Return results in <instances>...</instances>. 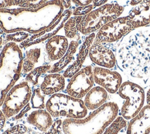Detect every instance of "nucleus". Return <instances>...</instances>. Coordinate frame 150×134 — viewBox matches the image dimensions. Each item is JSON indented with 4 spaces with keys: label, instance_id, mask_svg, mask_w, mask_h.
Wrapping results in <instances>:
<instances>
[{
    "label": "nucleus",
    "instance_id": "nucleus-1",
    "mask_svg": "<svg viewBox=\"0 0 150 134\" xmlns=\"http://www.w3.org/2000/svg\"><path fill=\"white\" fill-rule=\"evenodd\" d=\"M116 63L130 77L144 81L150 78V26L134 29L117 46Z\"/></svg>",
    "mask_w": 150,
    "mask_h": 134
},
{
    "label": "nucleus",
    "instance_id": "nucleus-2",
    "mask_svg": "<svg viewBox=\"0 0 150 134\" xmlns=\"http://www.w3.org/2000/svg\"><path fill=\"white\" fill-rule=\"evenodd\" d=\"M118 113V106L115 103L107 102L86 118L65 119L62 130L64 134H103Z\"/></svg>",
    "mask_w": 150,
    "mask_h": 134
},
{
    "label": "nucleus",
    "instance_id": "nucleus-3",
    "mask_svg": "<svg viewBox=\"0 0 150 134\" xmlns=\"http://www.w3.org/2000/svg\"><path fill=\"white\" fill-rule=\"evenodd\" d=\"M23 53L16 42H7L0 53V107L22 73Z\"/></svg>",
    "mask_w": 150,
    "mask_h": 134
},
{
    "label": "nucleus",
    "instance_id": "nucleus-4",
    "mask_svg": "<svg viewBox=\"0 0 150 134\" xmlns=\"http://www.w3.org/2000/svg\"><path fill=\"white\" fill-rule=\"evenodd\" d=\"M124 7L117 3L106 4L83 16H74L76 28L80 34L88 35L108 22L120 17Z\"/></svg>",
    "mask_w": 150,
    "mask_h": 134
},
{
    "label": "nucleus",
    "instance_id": "nucleus-5",
    "mask_svg": "<svg viewBox=\"0 0 150 134\" xmlns=\"http://www.w3.org/2000/svg\"><path fill=\"white\" fill-rule=\"evenodd\" d=\"M46 109L53 118L82 119L87 114L84 101L69 95L55 93L47 99Z\"/></svg>",
    "mask_w": 150,
    "mask_h": 134
},
{
    "label": "nucleus",
    "instance_id": "nucleus-6",
    "mask_svg": "<svg viewBox=\"0 0 150 134\" xmlns=\"http://www.w3.org/2000/svg\"><path fill=\"white\" fill-rule=\"evenodd\" d=\"M118 93L125 99L121 109L122 116L127 120L131 119L142 108L145 100L144 89L138 84L126 81L122 83Z\"/></svg>",
    "mask_w": 150,
    "mask_h": 134
},
{
    "label": "nucleus",
    "instance_id": "nucleus-7",
    "mask_svg": "<svg viewBox=\"0 0 150 134\" xmlns=\"http://www.w3.org/2000/svg\"><path fill=\"white\" fill-rule=\"evenodd\" d=\"M32 95L30 84L26 80L16 84L8 93L2 110L6 119L16 115L29 103Z\"/></svg>",
    "mask_w": 150,
    "mask_h": 134
},
{
    "label": "nucleus",
    "instance_id": "nucleus-8",
    "mask_svg": "<svg viewBox=\"0 0 150 134\" xmlns=\"http://www.w3.org/2000/svg\"><path fill=\"white\" fill-rule=\"evenodd\" d=\"M134 29L131 19L127 16H120L101 27L97 32L94 41L111 43L118 41Z\"/></svg>",
    "mask_w": 150,
    "mask_h": 134
},
{
    "label": "nucleus",
    "instance_id": "nucleus-9",
    "mask_svg": "<svg viewBox=\"0 0 150 134\" xmlns=\"http://www.w3.org/2000/svg\"><path fill=\"white\" fill-rule=\"evenodd\" d=\"M93 68L91 65L81 68L70 79L67 86V95L81 99L93 88L94 84Z\"/></svg>",
    "mask_w": 150,
    "mask_h": 134
},
{
    "label": "nucleus",
    "instance_id": "nucleus-10",
    "mask_svg": "<svg viewBox=\"0 0 150 134\" xmlns=\"http://www.w3.org/2000/svg\"><path fill=\"white\" fill-rule=\"evenodd\" d=\"M93 73L94 82L109 93L117 92L122 84V76L116 71L101 66H94L93 68Z\"/></svg>",
    "mask_w": 150,
    "mask_h": 134
},
{
    "label": "nucleus",
    "instance_id": "nucleus-11",
    "mask_svg": "<svg viewBox=\"0 0 150 134\" xmlns=\"http://www.w3.org/2000/svg\"><path fill=\"white\" fill-rule=\"evenodd\" d=\"M88 55L93 62L101 67L111 69L116 64V58L114 52L102 43L94 40L90 48Z\"/></svg>",
    "mask_w": 150,
    "mask_h": 134
},
{
    "label": "nucleus",
    "instance_id": "nucleus-12",
    "mask_svg": "<svg viewBox=\"0 0 150 134\" xmlns=\"http://www.w3.org/2000/svg\"><path fill=\"white\" fill-rule=\"evenodd\" d=\"M69 39L61 35H55L48 39L45 49L49 61L56 62L64 55L69 46Z\"/></svg>",
    "mask_w": 150,
    "mask_h": 134
},
{
    "label": "nucleus",
    "instance_id": "nucleus-13",
    "mask_svg": "<svg viewBox=\"0 0 150 134\" xmlns=\"http://www.w3.org/2000/svg\"><path fill=\"white\" fill-rule=\"evenodd\" d=\"M150 133V105L144 106L130 120L127 134H149Z\"/></svg>",
    "mask_w": 150,
    "mask_h": 134
},
{
    "label": "nucleus",
    "instance_id": "nucleus-14",
    "mask_svg": "<svg viewBox=\"0 0 150 134\" xmlns=\"http://www.w3.org/2000/svg\"><path fill=\"white\" fill-rule=\"evenodd\" d=\"M96 35V34L93 32L88 35L86 38L85 40L79 48V52L77 54L76 60L68 68L65 70L63 73V75L65 78H71L81 69L82 65L88 55L90 48L94 42Z\"/></svg>",
    "mask_w": 150,
    "mask_h": 134
},
{
    "label": "nucleus",
    "instance_id": "nucleus-15",
    "mask_svg": "<svg viewBox=\"0 0 150 134\" xmlns=\"http://www.w3.org/2000/svg\"><path fill=\"white\" fill-rule=\"evenodd\" d=\"M127 16L134 29L148 25L150 24V1L143 0L130 11Z\"/></svg>",
    "mask_w": 150,
    "mask_h": 134
},
{
    "label": "nucleus",
    "instance_id": "nucleus-16",
    "mask_svg": "<svg viewBox=\"0 0 150 134\" xmlns=\"http://www.w3.org/2000/svg\"><path fill=\"white\" fill-rule=\"evenodd\" d=\"M66 81L64 76L59 73H51L46 75L40 85L43 94L52 95L63 90Z\"/></svg>",
    "mask_w": 150,
    "mask_h": 134
},
{
    "label": "nucleus",
    "instance_id": "nucleus-17",
    "mask_svg": "<svg viewBox=\"0 0 150 134\" xmlns=\"http://www.w3.org/2000/svg\"><path fill=\"white\" fill-rule=\"evenodd\" d=\"M52 116L47 110L37 109L31 112L27 116L26 122L41 132H47L53 122Z\"/></svg>",
    "mask_w": 150,
    "mask_h": 134
},
{
    "label": "nucleus",
    "instance_id": "nucleus-18",
    "mask_svg": "<svg viewBox=\"0 0 150 134\" xmlns=\"http://www.w3.org/2000/svg\"><path fill=\"white\" fill-rule=\"evenodd\" d=\"M107 91L103 88L93 87L85 95L84 103L87 109L94 110L104 105L107 99Z\"/></svg>",
    "mask_w": 150,
    "mask_h": 134
},
{
    "label": "nucleus",
    "instance_id": "nucleus-19",
    "mask_svg": "<svg viewBox=\"0 0 150 134\" xmlns=\"http://www.w3.org/2000/svg\"><path fill=\"white\" fill-rule=\"evenodd\" d=\"M34 45L27 48L25 51V56L22 62V73L28 74L34 68L39 66V63L42 59V47Z\"/></svg>",
    "mask_w": 150,
    "mask_h": 134
},
{
    "label": "nucleus",
    "instance_id": "nucleus-20",
    "mask_svg": "<svg viewBox=\"0 0 150 134\" xmlns=\"http://www.w3.org/2000/svg\"><path fill=\"white\" fill-rule=\"evenodd\" d=\"M80 45V41L72 40L69 43V46L66 53L57 62L52 65L49 73H57L62 71L74 59V56Z\"/></svg>",
    "mask_w": 150,
    "mask_h": 134
},
{
    "label": "nucleus",
    "instance_id": "nucleus-21",
    "mask_svg": "<svg viewBox=\"0 0 150 134\" xmlns=\"http://www.w3.org/2000/svg\"><path fill=\"white\" fill-rule=\"evenodd\" d=\"M52 65L47 64L41 65L34 68L29 73H28L25 78V80L32 85H36L39 83L40 76L49 71Z\"/></svg>",
    "mask_w": 150,
    "mask_h": 134
},
{
    "label": "nucleus",
    "instance_id": "nucleus-22",
    "mask_svg": "<svg viewBox=\"0 0 150 134\" xmlns=\"http://www.w3.org/2000/svg\"><path fill=\"white\" fill-rule=\"evenodd\" d=\"M46 96L43 94L40 88H37L32 92L30 98V106L33 109H43L46 108Z\"/></svg>",
    "mask_w": 150,
    "mask_h": 134
},
{
    "label": "nucleus",
    "instance_id": "nucleus-23",
    "mask_svg": "<svg viewBox=\"0 0 150 134\" xmlns=\"http://www.w3.org/2000/svg\"><path fill=\"white\" fill-rule=\"evenodd\" d=\"M126 125V119L122 116H118L109 125L103 134H117Z\"/></svg>",
    "mask_w": 150,
    "mask_h": 134
},
{
    "label": "nucleus",
    "instance_id": "nucleus-24",
    "mask_svg": "<svg viewBox=\"0 0 150 134\" xmlns=\"http://www.w3.org/2000/svg\"><path fill=\"white\" fill-rule=\"evenodd\" d=\"M47 0H21L19 6L21 8H30L36 9L47 2Z\"/></svg>",
    "mask_w": 150,
    "mask_h": 134
},
{
    "label": "nucleus",
    "instance_id": "nucleus-25",
    "mask_svg": "<svg viewBox=\"0 0 150 134\" xmlns=\"http://www.w3.org/2000/svg\"><path fill=\"white\" fill-rule=\"evenodd\" d=\"M29 36V34L23 31H18L13 34H9L6 36V41H11L14 42H20L24 41Z\"/></svg>",
    "mask_w": 150,
    "mask_h": 134
},
{
    "label": "nucleus",
    "instance_id": "nucleus-26",
    "mask_svg": "<svg viewBox=\"0 0 150 134\" xmlns=\"http://www.w3.org/2000/svg\"><path fill=\"white\" fill-rule=\"evenodd\" d=\"M28 130V128L23 123L16 124L5 130L2 134H25Z\"/></svg>",
    "mask_w": 150,
    "mask_h": 134
},
{
    "label": "nucleus",
    "instance_id": "nucleus-27",
    "mask_svg": "<svg viewBox=\"0 0 150 134\" xmlns=\"http://www.w3.org/2000/svg\"><path fill=\"white\" fill-rule=\"evenodd\" d=\"M64 9H68L73 4L78 6H84L89 5L93 0H61Z\"/></svg>",
    "mask_w": 150,
    "mask_h": 134
},
{
    "label": "nucleus",
    "instance_id": "nucleus-28",
    "mask_svg": "<svg viewBox=\"0 0 150 134\" xmlns=\"http://www.w3.org/2000/svg\"><path fill=\"white\" fill-rule=\"evenodd\" d=\"M94 8V5H89L84 6H78L73 8L72 15L74 16H83L90 12Z\"/></svg>",
    "mask_w": 150,
    "mask_h": 134
},
{
    "label": "nucleus",
    "instance_id": "nucleus-29",
    "mask_svg": "<svg viewBox=\"0 0 150 134\" xmlns=\"http://www.w3.org/2000/svg\"><path fill=\"white\" fill-rule=\"evenodd\" d=\"M21 0H0V9L19 5Z\"/></svg>",
    "mask_w": 150,
    "mask_h": 134
},
{
    "label": "nucleus",
    "instance_id": "nucleus-30",
    "mask_svg": "<svg viewBox=\"0 0 150 134\" xmlns=\"http://www.w3.org/2000/svg\"><path fill=\"white\" fill-rule=\"evenodd\" d=\"M30 104L29 103L28 105H26L21 111L19 113H18L16 115V116L15 117V118L16 119H19L21 118H22L24 115H25V113L28 112L29 110H30V109L32 108V107L30 106Z\"/></svg>",
    "mask_w": 150,
    "mask_h": 134
},
{
    "label": "nucleus",
    "instance_id": "nucleus-31",
    "mask_svg": "<svg viewBox=\"0 0 150 134\" xmlns=\"http://www.w3.org/2000/svg\"><path fill=\"white\" fill-rule=\"evenodd\" d=\"M6 117L2 112V110L0 109V131L3 129L5 126V122H6Z\"/></svg>",
    "mask_w": 150,
    "mask_h": 134
},
{
    "label": "nucleus",
    "instance_id": "nucleus-32",
    "mask_svg": "<svg viewBox=\"0 0 150 134\" xmlns=\"http://www.w3.org/2000/svg\"><path fill=\"white\" fill-rule=\"evenodd\" d=\"M143 0H131V1L130 2V5L132 6H134V5H137L138 4H139Z\"/></svg>",
    "mask_w": 150,
    "mask_h": 134
},
{
    "label": "nucleus",
    "instance_id": "nucleus-33",
    "mask_svg": "<svg viewBox=\"0 0 150 134\" xmlns=\"http://www.w3.org/2000/svg\"><path fill=\"white\" fill-rule=\"evenodd\" d=\"M146 103L148 105H150V88L148 89L146 93Z\"/></svg>",
    "mask_w": 150,
    "mask_h": 134
},
{
    "label": "nucleus",
    "instance_id": "nucleus-34",
    "mask_svg": "<svg viewBox=\"0 0 150 134\" xmlns=\"http://www.w3.org/2000/svg\"><path fill=\"white\" fill-rule=\"evenodd\" d=\"M3 38L1 37V36L0 35V48L1 47V46H2V43H3Z\"/></svg>",
    "mask_w": 150,
    "mask_h": 134
},
{
    "label": "nucleus",
    "instance_id": "nucleus-35",
    "mask_svg": "<svg viewBox=\"0 0 150 134\" xmlns=\"http://www.w3.org/2000/svg\"><path fill=\"white\" fill-rule=\"evenodd\" d=\"M146 1H150V0H146Z\"/></svg>",
    "mask_w": 150,
    "mask_h": 134
}]
</instances>
